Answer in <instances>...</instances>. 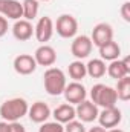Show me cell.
I'll return each mask as SVG.
<instances>
[{
	"label": "cell",
	"instance_id": "cell-1",
	"mask_svg": "<svg viewBox=\"0 0 130 132\" xmlns=\"http://www.w3.org/2000/svg\"><path fill=\"white\" fill-rule=\"evenodd\" d=\"M28 109H29V104L26 100L20 98V97H14V98H9L5 103H2L0 117L8 123L18 121L28 114Z\"/></svg>",
	"mask_w": 130,
	"mask_h": 132
},
{
	"label": "cell",
	"instance_id": "cell-22",
	"mask_svg": "<svg viewBox=\"0 0 130 132\" xmlns=\"http://www.w3.org/2000/svg\"><path fill=\"white\" fill-rule=\"evenodd\" d=\"M22 8H23V19L31 22L38 14V0H23Z\"/></svg>",
	"mask_w": 130,
	"mask_h": 132
},
{
	"label": "cell",
	"instance_id": "cell-20",
	"mask_svg": "<svg viewBox=\"0 0 130 132\" xmlns=\"http://www.w3.org/2000/svg\"><path fill=\"white\" fill-rule=\"evenodd\" d=\"M67 72H69V77H70L73 81H81V80L87 75V72H86V65H84L81 60H75V62L69 63Z\"/></svg>",
	"mask_w": 130,
	"mask_h": 132
},
{
	"label": "cell",
	"instance_id": "cell-23",
	"mask_svg": "<svg viewBox=\"0 0 130 132\" xmlns=\"http://www.w3.org/2000/svg\"><path fill=\"white\" fill-rule=\"evenodd\" d=\"M38 132H64V126L58 121H44L41 123Z\"/></svg>",
	"mask_w": 130,
	"mask_h": 132
},
{
	"label": "cell",
	"instance_id": "cell-26",
	"mask_svg": "<svg viewBox=\"0 0 130 132\" xmlns=\"http://www.w3.org/2000/svg\"><path fill=\"white\" fill-rule=\"evenodd\" d=\"M9 132H26V129L22 123L12 121V123H9Z\"/></svg>",
	"mask_w": 130,
	"mask_h": 132
},
{
	"label": "cell",
	"instance_id": "cell-29",
	"mask_svg": "<svg viewBox=\"0 0 130 132\" xmlns=\"http://www.w3.org/2000/svg\"><path fill=\"white\" fill-rule=\"evenodd\" d=\"M89 132H107V129H104V128H101L99 125L98 126H94V128H90Z\"/></svg>",
	"mask_w": 130,
	"mask_h": 132
},
{
	"label": "cell",
	"instance_id": "cell-21",
	"mask_svg": "<svg viewBox=\"0 0 130 132\" xmlns=\"http://www.w3.org/2000/svg\"><path fill=\"white\" fill-rule=\"evenodd\" d=\"M116 81L118 83H116L115 91H116L118 98L123 100V101L130 100V75H126V77H123V78H119Z\"/></svg>",
	"mask_w": 130,
	"mask_h": 132
},
{
	"label": "cell",
	"instance_id": "cell-3",
	"mask_svg": "<svg viewBox=\"0 0 130 132\" xmlns=\"http://www.w3.org/2000/svg\"><path fill=\"white\" fill-rule=\"evenodd\" d=\"M90 101L94 104H97L98 108H115L118 103V95L115 88L106 86L103 83H97L92 89H90Z\"/></svg>",
	"mask_w": 130,
	"mask_h": 132
},
{
	"label": "cell",
	"instance_id": "cell-17",
	"mask_svg": "<svg viewBox=\"0 0 130 132\" xmlns=\"http://www.w3.org/2000/svg\"><path fill=\"white\" fill-rule=\"evenodd\" d=\"M52 114H54L55 121H58V123H61V125H66V123L75 120V117H77L75 108H73V104H70V103H63V104L57 106Z\"/></svg>",
	"mask_w": 130,
	"mask_h": 132
},
{
	"label": "cell",
	"instance_id": "cell-5",
	"mask_svg": "<svg viewBox=\"0 0 130 132\" xmlns=\"http://www.w3.org/2000/svg\"><path fill=\"white\" fill-rule=\"evenodd\" d=\"M92 40L89 35H77L73 37V42L70 45V52L77 60H83L86 57H89V54L92 52Z\"/></svg>",
	"mask_w": 130,
	"mask_h": 132
},
{
	"label": "cell",
	"instance_id": "cell-16",
	"mask_svg": "<svg viewBox=\"0 0 130 132\" xmlns=\"http://www.w3.org/2000/svg\"><path fill=\"white\" fill-rule=\"evenodd\" d=\"M12 35L18 40V42H28L31 37L34 35V26L31 22L20 19L15 20L14 26H12Z\"/></svg>",
	"mask_w": 130,
	"mask_h": 132
},
{
	"label": "cell",
	"instance_id": "cell-30",
	"mask_svg": "<svg viewBox=\"0 0 130 132\" xmlns=\"http://www.w3.org/2000/svg\"><path fill=\"white\" fill-rule=\"evenodd\" d=\"M107 132H124L123 129H118V128H112V129H107Z\"/></svg>",
	"mask_w": 130,
	"mask_h": 132
},
{
	"label": "cell",
	"instance_id": "cell-31",
	"mask_svg": "<svg viewBox=\"0 0 130 132\" xmlns=\"http://www.w3.org/2000/svg\"><path fill=\"white\" fill-rule=\"evenodd\" d=\"M44 2H49V0H44Z\"/></svg>",
	"mask_w": 130,
	"mask_h": 132
},
{
	"label": "cell",
	"instance_id": "cell-24",
	"mask_svg": "<svg viewBox=\"0 0 130 132\" xmlns=\"http://www.w3.org/2000/svg\"><path fill=\"white\" fill-rule=\"evenodd\" d=\"M64 132H87V131H86V128H84V123L77 121V120H72V121L66 123Z\"/></svg>",
	"mask_w": 130,
	"mask_h": 132
},
{
	"label": "cell",
	"instance_id": "cell-25",
	"mask_svg": "<svg viewBox=\"0 0 130 132\" xmlns=\"http://www.w3.org/2000/svg\"><path fill=\"white\" fill-rule=\"evenodd\" d=\"M121 15L126 22H130V2H124L121 6Z\"/></svg>",
	"mask_w": 130,
	"mask_h": 132
},
{
	"label": "cell",
	"instance_id": "cell-11",
	"mask_svg": "<svg viewBox=\"0 0 130 132\" xmlns=\"http://www.w3.org/2000/svg\"><path fill=\"white\" fill-rule=\"evenodd\" d=\"M0 15L11 20H20L23 17V8L18 0H0Z\"/></svg>",
	"mask_w": 130,
	"mask_h": 132
},
{
	"label": "cell",
	"instance_id": "cell-10",
	"mask_svg": "<svg viewBox=\"0 0 130 132\" xmlns=\"http://www.w3.org/2000/svg\"><path fill=\"white\" fill-rule=\"evenodd\" d=\"M90 40H92V45H95L98 48L106 45L107 42L113 40V29H112V26L109 23H98V25H95L94 29H92Z\"/></svg>",
	"mask_w": 130,
	"mask_h": 132
},
{
	"label": "cell",
	"instance_id": "cell-19",
	"mask_svg": "<svg viewBox=\"0 0 130 132\" xmlns=\"http://www.w3.org/2000/svg\"><path fill=\"white\" fill-rule=\"evenodd\" d=\"M106 71H107L106 62L101 60V59H94V60H90L86 65V72L92 78H101V77H104L106 75Z\"/></svg>",
	"mask_w": 130,
	"mask_h": 132
},
{
	"label": "cell",
	"instance_id": "cell-7",
	"mask_svg": "<svg viewBox=\"0 0 130 132\" xmlns=\"http://www.w3.org/2000/svg\"><path fill=\"white\" fill-rule=\"evenodd\" d=\"M123 120V115H121V111L115 106V108H106L103 109L99 114H98V121H99V126L104 128V129H112V128H116Z\"/></svg>",
	"mask_w": 130,
	"mask_h": 132
},
{
	"label": "cell",
	"instance_id": "cell-8",
	"mask_svg": "<svg viewBox=\"0 0 130 132\" xmlns=\"http://www.w3.org/2000/svg\"><path fill=\"white\" fill-rule=\"evenodd\" d=\"M75 114H77V117L80 118L81 123H92V121H95L98 118L99 111H98L97 104H94L89 100H84V101H81V103L77 104Z\"/></svg>",
	"mask_w": 130,
	"mask_h": 132
},
{
	"label": "cell",
	"instance_id": "cell-13",
	"mask_svg": "<svg viewBox=\"0 0 130 132\" xmlns=\"http://www.w3.org/2000/svg\"><path fill=\"white\" fill-rule=\"evenodd\" d=\"M14 71L20 75H29L37 69V62L34 55L29 54H20L14 59Z\"/></svg>",
	"mask_w": 130,
	"mask_h": 132
},
{
	"label": "cell",
	"instance_id": "cell-15",
	"mask_svg": "<svg viewBox=\"0 0 130 132\" xmlns=\"http://www.w3.org/2000/svg\"><path fill=\"white\" fill-rule=\"evenodd\" d=\"M112 78L115 80H119L126 75H130V59L126 57L123 60L116 59L113 62H110V65L107 66V71H106Z\"/></svg>",
	"mask_w": 130,
	"mask_h": 132
},
{
	"label": "cell",
	"instance_id": "cell-4",
	"mask_svg": "<svg viewBox=\"0 0 130 132\" xmlns=\"http://www.w3.org/2000/svg\"><path fill=\"white\" fill-rule=\"evenodd\" d=\"M54 31L63 38H73L78 32V22L70 14H61L54 25Z\"/></svg>",
	"mask_w": 130,
	"mask_h": 132
},
{
	"label": "cell",
	"instance_id": "cell-9",
	"mask_svg": "<svg viewBox=\"0 0 130 132\" xmlns=\"http://www.w3.org/2000/svg\"><path fill=\"white\" fill-rule=\"evenodd\" d=\"M63 94H64L66 101L70 104H78V103L84 101L87 97V91L80 81H72V83L66 85Z\"/></svg>",
	"mask_w": 130,
	"mask_h": 132
},
{
	"label": "cell",
	"instance_id": "cell-12",
	"mask_svg": "<svg viewBox=\"0 0 130 132\" xmlns=\"http://www.w3.org/2000/svg\"><path fill=\"white\" fill-rule=\"evenodd\" d=\"M34 59L37 62V65L40 66H48L51 68L52 65H55L57 62V52L52 46L49 45H41L35 49V54H34Z\"/></svg>",
	"mask_w": 130,
	"mask_h": 132
},
{
	"label": "cell",
	"instance_id": "cell-27",
	"mask_svg": "<svg viewBox=\"0 0 130 132\" xmlns=\"http://www.w3.org/2000/svg\"><path fill=\"white\" fill-rule=\"evenodd\" d=\"M6 32H8V19L0 15V37H3Z\"/></svg>",
	"mask_w": 130,
	"mask_h": 132
},
{
	"label": "cell",
	"instance_id": "cell-18",
	"mask_svg": "<svg viewBox=\"0 0 130 132\" xmlns=\"http://www.w3.org/2000/svg\"><path fill=\"white\" fill-rule=\"evenodd\" d=\"M98 49H99L101 60L113 62V60L119 59V55H121V48H119V45H118L115 40H110V42H107L106 45L99 46Z\"/></svg>",
	"mask_w": 130,
	"mask_h": 132
},
{
	"label": "cell",
	"instance_id": "cell-28",
	"mask_svg": "<svg viewBox=\"0 0 130 132\" xmlns=\"http://www.w3.org/2000/svg\"><path fill=\"white\" fill-rule=\"evenodd\" d=\"M0 132H9V123L8 121H0Z\"/></svg>",
	"mask_w": 130,
	"mask_h": 132
},
{
	"label": "cell",
	"instance_id": "cell-6",
	"mask_svg": "<svg viewBox=\"0 0 130 132\" xmlns=\"http://www.w3.org/2000/svg\"><path fill=\"white\" fill-rule=\"evenodd\" d=\"M34 35L40 43L46 45V42H49L52 38V35H54V22H52V19L48 17V15L40 17L37 25L34 26Z\"/></svg>",
	"mask_w": 130,
	"mask_h": 132
},
{
	"label": "cell",
	"instance_id": "cell-14",
	"mask_svg": "<svg viewBox=\"0 0 130 132\" xmlns=\"http://www.w3.org/2000/svg\"><path fill=\"white\" fill-rule=\"evenodd\" d=\"M28 115L34 123H44L48 121V118L51 117V108L44 103V101H35L32 106H29L28 109Z\"/></svg>",
	"mask_w": 130,
	"mask_h": 132
},
{
	"label": "cell",
	"instance_id": "cell-2",
	"mask_svg": "<svg viewBox=\"0 0 130 132\" xmlns=\"http://www.w3.org/2000/svg\"><path fill=\"white\" fill-rule=\"evenodd\" d=\"M43 83H44V91L49 95H61L67 85L64 72L60 68H54V66L44 71Z\"/></svg>",
	"mask_w": 130,
	"mask_h": 132
}]
</instances>
